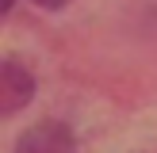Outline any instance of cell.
I'll return each mask as SVG.
<instances>
[{
    "instance_id": "6da1fadb",
    "label": "cell",
    "mask_w": 157,
    "mask_h": 153,
    "mask_svg": "<svg viewBox=\"0 0 157 153\" xmlns=\"http://www.w3.org/2000/svg\"><path fill=\"white\" fill-rule=\"evenodd\" d=\"M12 153H77V142L69 134V126H61L54 119H42V122H35L31 130L19 134Z\"/></svg>"
},
{
    "instance_id": "7a4b0ae2",
    "label": "cell",
    "mask_w": 157,
    "mask_h": 153,
    "mask_svg": "<svg viewBox=\"0 0 157 153\" xmlns=\"http://www.w3.org/2000/svg\"><path fill=\"white\" fill-rule=\"evenodd\" d=\"M35 96V76L19 58H4L0 61V111L15 115L23 103H31Z\"/></svg>"
},
{
    "instance_id": "3957f363",
    "label": "cell",
    "mask_w": 157,
    "mask_h": 153,
    "mask_svg": "<svg viewBox=\"0 0 157 153\" xmlns=\"http://www.w3.org/2000/svg\"><path fill=\"white\" fill-rule=\"evenodd\" d=\"M35 4H38V8H46V12H58V8H61V4H69V0H35Z\"/></svg>"
},
{
    "instance_id": "277c9868",
    "label": "cell",
    "mask_w": 157,
    "mask_h": 153,
    "mask_svg": "<svg viewBox=\"0 0 157 153\" xmlns=\"http://www.w3.org/2000/svg\"><path fill=\"white\" fill-rule=\"evenodd\" d=\"M12 4H15V0H4V12H12Z\"/></svg>"
}]
</instances>
